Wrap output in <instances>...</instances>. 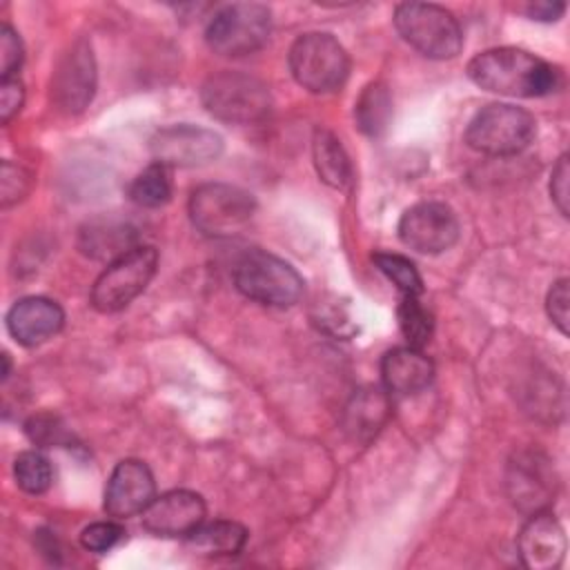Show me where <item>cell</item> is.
<instances>
[{
	"label": "cell",
	"instance_id": "cell-1",
	"mask_svg": "<svg viewBox=\"0 0 570 570\" xmlns=\"http://www.w3.org/2000/svg\"><path fill=\"white\" fill-rule=\"evenodd\" d=\"M468 78L492 94L539 98L557 89V69L539 56L517 47H494L468 62Z\"/></svg>",
	"mask_w": 570,
	"mask_h": 570
},
{
	"label": "cell",
	"instance_id": "cell-2",
	"mask_svg": "<svg viewBox=\"0 0 570 570\" xmlns=\"http://www.w3.org/2000/svg\"><path fill=\"white\" fill-rule=\"evenodd\" d=\"M256 212L249 191L227 183H205L189 196L191 225L209 238H232L245 232Z\"/></svg>",
	"mask_w": 570,
	"mask_h": 570
},
{
	"label": "cell",
	"instance_id": "cell-3",
	"mask_svg": "<svg viewBox=\"0 0 570 570\" xmlns=\"http://www.w3.org/2000/svg\"><path fill=\"white\" fill-rule=\"evenodd\" d=\"M200 100L214 118L232 125L258 122L272 107L267 85L243 71L209 76L200 89Z\"/></svg>",
	"mask_w": 570,
	"mask_h": 570
},
{
	"label": "cell",
	"instance_id": "cell-4",
	"mask_svg": "<svg viewBox=\"0 0 570 570\" xmlns=\"http://www.w3.org/2000/svg\"><path fill=\"white\" fill-rule=\"evenodd\" d=\"M394 27L410 47L434 60L454 58L463 47L456 18L432 2L399 4L394 11Z\"/></svg>",
	"mask_w": 570,
	"mask_h": 570
},
{
	"label": "cell",
	"instance_id": "cell-5",
	"mask_svg": "<svg viewBox=\"0 0 570 570\" xmlns=\"http://www.w3.org/2000/svg\"><path fill=\"white\" fill-rule=\"evenodd\" d=\"M234 283L243 296L274 307H289L303 294L301 274L263 249H249L236 261Z\"/></svg>",
	"mask_w": 570,
	"mask_h": 570
},
{
	"label": "cell",
	"instance_id": "cell-6",
	"mask_svg": "<svg viewBox=\"0 0 570 570\" xmlns=\"http://www.w3.org/2000/svg\"><path fill=\"white\" fill-rule=\"evenodd\" d=\"M289 71L294 80L312 94L338 89L350 73V58L343 45L330 33H303L289 49Z\"/></svg>",
	"mask_w": 570,
	"mask_h": 570
},
{
	"label": "cell",
	"instance_id": "cell-7",
	"mask_svg": "<svg viewBox=\"0 0 570 570\" xmlns=\"http://www.w3.org/2000/svg\"><path fill=\"white\" fill-rule=\"evenodd\" d=\"M537 122L525 109L494 102L474 114L465 129V142L488 156H514L532 142Z\"/></svg>",
	"mask_w": 570,
	"mask_h": 570
},
{
	"label": "cell",
	"instance_id": "cell-8",
	"mask_svg": "<svg viewBox=\"0 0 570 570\" xmlns=\"http://www.w3.org/2000/svg\"><path fill=\"white\" fill-rule=\"evenodd\" d=\"M272 31V13L258 2L225 4L205 29V40L214 53L238 58L258 51Z\"/></svg>",
	"mask_w": 570,
	"mask_h": 570
},
{
	"label": "cell",
	"instance_id": "cell-9",
	"mask_svg": "<svg viewBox=\"0 0 570 570\" xmlns=\"http://www.w3.org/2000/svg\"><path fill=\"white\" fill-rule=\"evenodd\" d=\"M158 267V252L149 245H136L127 254L111 261L91 287V307L111 314L127 307L145 292Z\"/></svg>",
	"mask_w": 570,
	"mask_h": 570
},
{
	"label": "cell",
	"instance_id": "cell-10",
	"mask_svg": "<svg viewBox=\"0 0 570 570\" xmlns=\"http://www.w3.org/2000/svg\"><path fill=\"white\" fill-rule=\"evenodd\" d=\"M149 151L165 167H200L223 154V138L214 129L180 122L158 129L149 140Z\"/></svg>",
	"mask_w": 570,
	"mask_h": 570
},
{
	"label": "cell",
	"instance_id": "cell-11",
	"mask_svg": "<svg viewBox=\"0 0 570 570\" xmlns=\"http://www.w3.org/2000/svg\"><path fill=\"white\" fill-rule=\"evenodd\" d=\"M399 238L419 254H441L459 238V218L445 203H419L399 220Z\"/></svg>",
	"mask_w": 570,
	"mask_h": 570
},
{
	"label": "cell",
	"instance_id": "cell-12",
	"mask_svg": "<svg viewBox=\"0 0 570 570\" xmlns=\"http://www.w3.org/2000/svg\"><path fill=\"white\" fill-rule=\"evenodd\" d=\"M96 91V60L91 45L78 38L58 60L51 78V98L65 114L82 111Z\"/></svg>",
	"mask_w": 570,
	"mask_h": 570
},
{
	"label": "cell",
	"instance_id": "cell-13",
	"mask_svg": "<svg viewBox=\"0 0 570 570\" xmlns=\"http://www.w3.org/2000/svg\"><path fill=\"white\" fill-rule=\"evenodd\" d=\"M156 497V483L151 470L138 459L120 461L105 488V512L114 519H127L142 514Z\"/></svg>",
	"mask_w": 570,
	"mask_h": 570
},
{
	"label": "cell",
	"instance_id": "cell-14",
	"mask_svg": "<svg viewBox=\"0 0 570 570\" xmlns=\"http://www.w3.org/2000/svg\"><path fill=\"white\" fill-rule=\"evenodd\" d=\"M205 521V501L191 490H171L142 512V525L156 537H189Z\"/></svg>",
	"mask_w": 570,
	"mask_h": 570
},
{
	"label": "cell",
	"instance_id": "cell-15",
	"mask_svg": "<svg viewBox=\"0 0 570 570\" xmlns=\"http://www.w3.org/2000/svg\"><path fill=\"white\" fill-rule=\"evenodd\" d=\"M521 563L530 570H552L563 561L566 534L548 510L532 512L517 537Z\"/></svg>",
	"mask_w": 570,
	"mask_h": 570
},
{
	"label": "cell",
	"instance_id": "cell-16",
	"mask_svg": "<svg viewBox=\"0 0 570 570\" xmlns=\"http://www.w3.org/2000/svg\"><path fill=\"white\" fill-rule=\"evenodd\" d=\"M65 323L62 307L47 296L20 298L7 314L9 334L27 347L40 345L60 332Z\"/></svg>",
	"mask_w": 570,
	"mask_h": 570
},
{
	"label": "cell",
	"instance_id": "cell-17",
	"mask_svg": "<svg viewBox=\"0 0 570 570\" xmlns=\"http://www.w3.org/2000/svg\"><path fill=\"white\" fill-rule=\"evenodd\" d=\"M434 376L432 361L419 347H394L381 358V379L390 394H416Z\"/></svg>",
	"mask_w": 570,
	"mask_h": 570
},
{
	"label": "cell",
	"instance_id": "cell-18",
	"mask_svg": "<svg viewBox=\"0 0 570 570\" xmlns=\"http://www.w3.org/2000/svg\"><path fill=\"white\" fill-rule=\"evenodd\" d=\"M510 494L514 505L521 510L539 512L546 510L550 497L554 494V479L550 474V468L546 461H539V456H523L517 459V463L510 465Z\"/></svg>",
	"mask_w": 570,
	"mask_h": 570
},
{
	"label": "cell",
	"instance_id": "cell-19",
	"mask_svg": "<svg viewBox=\"0 0 570 570\" xmlns=\"http://www.w3.org/2000/svg\"><path fill=\"white\" fill-rule=\"evenodd\" d=\"M387 414H390L387 394L376 387H365V390H358L347 403L343 425L354 441L367 443L383 428V423L387 421Z\"/></svg>",
	"mask_w": 570,
	"mask_h": 570
},
{
	"label": "cell",
	"instance_id": "cell-20",
	"mask_svg": "<svg viewBox=\"0 0 570 570\" xmlns=\"http://www.w3.org/2000/svg\"><path fill=\"white\" fill-rule=\"evenodd\" d=\"M136 232L125 223L96 220L80 232V249L91 258L116 261L136 245Z\"/></svg>",
	"mask_w": 570,
	"mask_h": 570
},
{
	"label": "cell",
	"instance_id": "cell-21",
	"mask_svg": "<svg viewBox=\"0 0 570 570\" xmlns=\"http://www.w3.org/2000/svg\"><path fill=\"white\" fill-rule=\"evenodd\" d=\"M312 158L316 174L321 180L330 187L343 189L350 178H352V165L350 158L341 145V140L327 131V129H316L312 138Z\"/></svg>",
	"mask_w": 570,
	"mask_h": 570
},
{
	"label": "cell",
	"instance_id": "cell-22",
	"mask_svg": "<svg viewBox=\"0 0 570 570\" xmlns=\"http://www.w3.org/2000/svg\"><path fill=\"white\" fill-rule=\"evenodd\" d=\"M247 530L234 521H214L200 523L189 537L187 543L200 554L232 557L245 548Z\"/></svg>",
	"mask_w": 570,
	"mask_h": 570
},
{
	"label": "cell",
	"instance_id": "cell-23",
	"mask_svg": "<svg viewBox=\"0 0 570 570\" xmlns=\"http://www.w3.org/2000/svg\"><path fill=\"white\" fill-rule=\"evenodd\" d=\"M354 118L358 129L367 136H381L387 129L392 118V96L383 82H370L361 91L354 105Z\"/></svg>",
	"mask_w": 570,
	"mask_h": 570
},
{
	"label": "cell",
	"instance_id": "cell-24",
	"mask_svg": "<svg viewBox=\"0 0 570 570\" xmlns=\"http://www.w3.org/2000/svg\"><path fill=\"white\" fill-rule=\"evenodd\" d=\"M129 200L140 207H160L171 198V178L165 165H149L127 187Z\"/></svg>",
	"mask_w": 570,
	"mask_h": 570
},
{
	"label": "cell",
	"instance_id": "cell-25",
	"mask_svg": "<svg viewBox=\"0 0 570 570\" xmlns=\"http://www.w3.org/2000/svg\"><path fill=\"white\" fill-rule=\"evenodd\" d=\"M13 479L20 485V490L29 494H42L53 483V470L45 454L36 450L20 452L13 461Z\"/></svg>",
	"mask_w": 570,
	"mask_h": 570
},
{
	"label": "cell",
	"instance_id": "cell-26",
	"mask_svg": "<svg viewBox=\"0 0 570 570\" xmlns=\"http://www.w3.org/2000/svg\"><path fill=\"white\" fill-rule=\"evenodd\" d=\"M396 314H399V327L407 338L410 347H421L430 341L434 330V318L428 312V307H423L419 296L403 294Z\"/></svg>",
	"mask_w": 570,
	"mask_h": 570
},
{
	"label": "cell",
	"instance_id": "cell-27",
	"mask_svg": "<svg viewBox=\"0 0 570 570\" xmlns=\"http://www.w3.org/2000/svg\"><path fill=\"white\" fill-rule=\"evenodd\" d=\"M374 265L379 267L381 274H385L387 281H392L403 294L419 296L423 292V281L421 274L416 272L414 263L401 254H390V252H376L372 254Z\"/></svg>",
	"mask_w": 570,
	"mask_h": 570
},
{
	"label": "cell",
	"instance_id": "cell-28",
	"mask_svg": "<svg viewBox=\"0 0 570 570\" xmlns=\"http://www.w3.org/2000/svg\"><path fill=\"white\" fill-rule=\"evenodd\" d=\"M27 434L38 445H65L69 441V432L60 423V419L51 414H38L27 421Z\"/></svg>",
	"mask_w": 570,
	"mask_h": 570
},
{
	"label": "cell",
	"instance_id": "cell-29",
	"mask_svg": "<svg viewBox=\"0 0 570 570\" xmlns=\"http://www.w3.org/2000/svg\"><path fill=\"white\" fill-rule=\"evenodd\" d=\"M122 537H125V530L118 523H114V521H96V523L87 525L80 532V543L89 552H107Z\"/></svg>",
	"mask_w": 570,
	"mask_h": 570
},
{
	"label": "cell",
	"instance_id": "cell-30",
	"mask_svg": "<svg viewBox=\"0 0 570 570\" xmlns=\"http://www.w3.org/2000/svg\"><path fill=\"white\" fill-rule=\"evenodd\" d=\"M570 292H568V278H559L552 283L548 298H546V309L550 321L561 334H568V309H570Z\"/></svg>",
	"mask_w": 570,
	"mask_h": 570
},
{
	"label": "cell",
	"instance_id": "cell-31",
	"mask_svg": "<svg viewBox=\"0 0 570 570\" xmlns=\"http://www.w3.org/2000/svg\"><path fill=\"white\" fill-rule=\"evenodd\" d=\"M29 185H31L29 171H24L20 165H13L9 160L2 163V205L4 207L20 200L29 191Z\"/></svg>",
	"mask_w": 570,
	"mask_h": 570
},
{
	"label": "cell",
	"instance_id": "cell-32",
	"mask_svg": "<svg viewBox=\"0 0 570 570\" xmlns=\"http://www.w3.org/2000/svg\"><path fill=\"white\" fill-rule=\"evenodd\" d=\"M20 62H22L20 36L9 24H2V29H0V71H2V78L13 76V71L20 67Z\"/></svg>",
	"mask_w": 570,
	"mask_h": 570
},
{
	"label": "cell",
	"instance_id": "cell-33",
	"mask_svg": "<svg viewBox=\"0 0 570 570\" xmlns=\"http://www.w3.org/2000/svg\"><path fill=\"white\" fill-rule=\"evenodd\" d=\"M568 178H570V169H568V156L563 154L557 165L552 167V174H550V198L554 203V207L559 209V214L563 218H568V203H570V196H568Z\"/></svg>",
	"mask_w": 570,
	"mask_h": 570
},
{
	"label": "cell",
	"instance_id": "cell-34",
	"mask_svg": "<svg viewBox=\"0 0 570 570\" xmlns=\"http://www.w3.org/2000/svg\"><path fill=\"white\" fill-rule=\"evenodd\" d=\"M22 100H24V87H22L20 78H16V76L2 78V85H0V118H2V122H9L20 111Z\"/></svg>",
	"mask_w": 570,
	"mask_h": 570
},
{
	"label": "cell",
	"instance_id": "cell-35",
	"mask_svg": "<svg viewBox=\"0 0 570 570\" xmlns=\"http://www.w3.org/2000/svg\"><path fill=\"white\" fill-rule=\"evenodd\" d=\"M566 11V4L563 2H550V0H541V2H532L528 4L525 13L532 18V20H541V22H552V20H559Z\"/></svg>",
	"mask_w": 570,
	"mask_h": 570
}]
</instances>
